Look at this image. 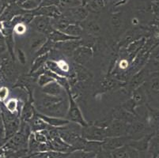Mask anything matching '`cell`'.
<instances>
[{
  "label": "cell",
  "instance_id": "6da1fadb",
  "mask_svg": "<svg viewBox=\"0 0 159 158\" xmlns=\"http://www.w3.org/2000/svg\"><path fill=\"white\" fill-rule=\"evenodd\" d=\"M33 104L37 112L40 114L65 119L69 108L68 95L55 97L41 93L38 101H34Z\"/></svg>",
  "mask_w": 159,
  "mask_h": 158
},
{
  "label": "cell",
  "instance_id": "7a4b0ae2",
  "mask_svg": "<svg viewBox=\"0 0 159 158\" xmlns=\"http://www.w3.org/2000/svg\"><path fill=\"white\" fill-rule=\"evenodd\" d=\"M66 93H67V95H68L69 108L68 111H67V114H66V118L65 119L69 120L70 123L79 124V125H80L82 127H86L89 124H88L87 121L85 120L83 115H82L81 109L79 108L77 102L75 101V98H74L73 96H72L70 89H66Z\"/></svg>",
  "mask_w": 159,
  "mask_h": 158
},
{
  "label": "cell",
  "instance_id": "3957f363",
  "mask_svg": "<svg viewBox=\"0 0 159 158\" xmlns=\"http://www.w3.org/2000/svg\"><path fill=\"white\" fill-rule=\"evenodd\" d=\"M81 135L87 141L103 142L108 138L106 127H102L95 124H89L81 128Z\"/></svg>",
  "mask_w": 159,
  "mask_h": 158
},
{
  "label": "cell",
  "instance_id": "277c9868",
  "mask_svg": "<svg viewBox=\"0 0 159 158\" xmlns=\"http://www.w3.org/2000/svg\"><path fill=\"white\" fill-rule=\"evenodd\" d=\"M130 127H131V124H128L126 122L111 118L109 124L106 127L108 138L128 135L130 131Z\"/></svg>",
  "mask_w": 159,
  "mask_h": 158
},
{
  "label": "cell",
  "instance_id": "5b68a950",
  "mask_svg": "<svg viewBox=\"0 0 159 158\" xmlns=\"http://www.w3.org/2000/svg\"><path fill=\"white\" fill-rule=\"evenodd\" d=\"M89 11L86 7L79 6L77 7L70 8L64 13H62V15L71 24H80L87 18Z\"/></svg>",
  "mask_w": 159,
  "mask_h": 158
},
{
  "label": "cell",
  "instance_id": "8992f818",
  "mask_svg": "<svg viewBox=\"0 0 159 158\" xmlns=\"http://www.w3.org/2000/svg\"><path fill=\"white\" fill-rule=\"evenodd\" d=\"M30 25L36 31L45 36L46 37H48L55 29L52 25L51 18L45 16H35Z\"/></svg>",
  "mask_w": 159,
  "mask_h": 158
},
{
  "label": "cell",
  "instance_id": "52a82bcc",
  "mask_svg": "<svg viewBox=\"0 0 159 158\" xmlns=\"http://www.w3.org/2000/svg\"><path fill=\"white\" fill-rule=\"evenodd\" d=\"M131 140H132V138L129 135L107 138L102 142V150L112 152L116 149L127 146Z\"/></svg>",
  "mask_w": 159,
  "mask_h": 158
},
{
  "label": "cell",
  "instance_id": "ba28073f",
  "mask_svg": "<svg viewBox=\"0 0 159 158\" xmlns=\"http://www.w3.org/2000/svg\"><path fill=\"white\" fill-rule=\"evenodd\" d=\"M83 45H84V40L82 38L80 40H73L56 43L55 44V47L59 49L65 56H72L75 51L77 50L79 47Z\"/></svg>",
  "mask_w": 159,
  "mask_h": 158
},
{
  "label": "cell",
  "instance_id": "9c48e42d",
  "mask_svg": "<svg viewBox=\"0 0 159 158\" xmlns=\"http://www.w3.org/2000/svg\"><path fill=\"white\" fill-rule=\"evenodd\" d=\"M148 97L159 95V71L150 73L147 81L143 84Z\"/></svg>",
  "mask_w": 159,
  "mask_h": 158
},
{
  "label": "cell",
  "instance_id": "30bf717a",
  "mask_svg": "<svg viewBox=\"0 0 159 158\" xmlns=\"http://www.w3.org/2000/svg\"><path fill=\"white\" fill-rule=\"evenodd\" d=\"M93 56V51L89 47L86 45L81 46L74 52L72 57L77 64L84 66L89 62Z\"/></svg>",
  "mask_w": 159,
  "mask_h": 158
},
{
  "label": "cell",
  "instance_id": "8fae6325",
  "mask_svg": "<svg viewBox=\"0 0 159 158\" xmlns=\"http://www.w3.org/2000/svg\"><path fill=\"white\" fill-rule=\"evenodd\" d=\"M147 108V123L153 132L159 130V109L152 108L148 104H146Z\"/></svg>",
  "mask_w": 159,
  "mask_h": 158
},
{
  "label": "cell",
  "instance_id": "7c38bea8",
  "mask_svg": "<svg viewBox=\"0 0 159 158\" xmlns=\"http://www.w3.org/2000/svg\"><path fill=\"white\" fill-rule=\"evenodd\" d=\"M155 133V132H154ZM154 133H151L145 135L144 137L141 138L139 139H136V140H131L128 142V146L130 147L133 148L134 150H137L140 153H147L148 151L149 145H150V142L151 138L153 137Z\"/></svg>",
  "mask_w": 159,
  "mask_h": 158
},
{
  "label": "cell",
  "instance_id": "4fadbf2b",
  "mask_svg": "<svg viewBox=\"0 0 159 158\" xmlns=\"http://www.w3.org/2000/svg\"><path fill=\"white\" fill-rule=\"evenodd\" d=\"M41 93L50 96H55V97H66L67 96L66 89L55 80L46 85L45 86L42 87Z\"/></svg>",
  "mask_w": 159,
  "mask_h": 158
},
{
  "label": "cell",
  "instance_id": "5bb4252c",
  "mask_svg": "<svg viewBox=\"0 0 159 158\" xmlns=\"http://www.w3.org/2000/svg\"><path fill=\"white\" fill-rule=\"evenodd\" d=\"M112 119L126 122L128 124H132L133 122L138 119V117L135 114L129 112L124 108L120 106L116 107L112 111Z\"/></svg>",
  "mask_w": 159,
  "mask_h": 158
},
{
  "label": "cell",
  "instance_id": "9a60e30c",
  "mask_svg": "<svg viewBox=\"0 0 159 158\" xmlns=\"http://www.w3.org/2000/svg\"><path fill=\"white\" fill-rule=\"evenodd\" d=\"M32 14L35 16H45L50 18H56L60 17L62 14L61 11L56 5L44 6V7H39L35 11H32Z\"/></svg>",
  "mask_w": 159,
  "mask_h": 158
},
{
  "label": "cell",
  "instance_id": "2e32d148",
  "mask_svg": "<svg viewBox=\"0 0 159 158\" xmlns=\"http://www.w3.org/2000/svg\"><path fill=\"white\" fill-rule=\"evenodd\" d=\"M150 72L148 71V70L147 68H143L139 72L135 74L134 76L131 78V81H130L129 84H128V89L131 91V93L133 90H135V89L140 87L141 85H143L147 81V78L150 75Z\"/></svg>",
  "mask_w": 159,
  "mask_h": 158
},
{
  "label": "cell",
  "instance_id": "e0dca14e",
  "mask_svg": "<svg viewBox=\"0 0 159 158\" xmlns=\"http://www.w3.org/2000/svg\"><path fill=\"white\" fill-rule=\"evenodd\" d=\"M131 93V97L130 99L135 104L136 108L141 106V105H146L147 104V100H148L149 97L143 85L135 89V90H133Z\"/></svg>",
  "mask_w": 159,
  "mask_h": 158
},
{
  "label": "cell",
  "instance_id": "ac0fdd59",
  "mask_svg": "<svg viewBox=\"0 0 159 158\" xmlns=\"http://www.w3.org/2000/svg\"><path fill=\"white\" fill-rule=\"evenodd\" d=\"M13 61L14 60L12 58L7 57V56L2 57V61H1V70H2V74L5 75L9 80H12V78H14V74H15V69H14Z\"/></svg>",
  "mask_w": 159,
  "mask_h": 158
},
{
  "label": "cell",
  "instance_id": "d6986e66",
  "mask_svg": "<svg viewBox=\"0 0 159 158\" xmlns=\"http://www.w3.org/2000/svg\"><path fill=\"white\" fill-rule=\"evenodd\" d=\"M31 101H28L25 103L23 105L21 111H20V119L21 121L29 123L32 119L36 115V110L34 104Z\"/></svg>",
  "mask_w": 159,
  "mask_h": 158
},
{
  "label": "cell",
  "instance_id": "ffe728a7",
  "mask_svg": "<svg viewBox=\"0 0 159 158\" xmlns=\"http://www.w3.org/2000/svg\"><path fill=\"white\" fill-rule=\"evenodd\" d=\"M82 28L83 29L84 32H86L88 35H90L92 37H99L102 33V29L97 21H86L81 22L80 24Z\"/></svg>",
  "mask_w": 159,
  "mask_h": 158
},
{
  "label": "cell",
  "instance_id": "44dd1931",
  "mask_svg": "<svg viewBox=\"0 0 159 158\" xmlns=\"http://www.w3.org/2000/svg\"><path fill=\"white\" fill-rule=\"evenodd\" d=\"M37 115L39 117L42 119L48 125L51 126L53 127H61L63 126H66L67 124H69L70 123L69 120H67L66 119L64 118H58V117H53V116H48V115H43V114H40V113L37 112Z\"/></svg>",
  "mask_w": 159,
  "mask_h": 158
},
{
  "label": "cell",
  "instance_id": "7402d4cb",
  "mask_svg": "<svg viewBox=\"0 0 159 158\" xmlns=\"http://www.w3.org/2000/svg\"><path fill=\"white\" fill-rule=\"evenodd\" d=\"M50 40L53 42V43H60V42H65L68 41V40H80L82 39L81 37H75L70 36V35L66 34L63 32L60 31V30L54 29L51 33V34L49 35L47 37Z\"/></svg>",
  "mask_w": 159,
  "mask_h": 158
},
{
  "label": "cell",
  "instance_id": "603a6c76",
  "mask_svg": "<svg viewBox=\"0 0 159 158\" xmlns=\"http://www.w3.org/2000/svg\"><path fill=\"white\" fill-rule=\"evenodd\" d=\"M29 124L30 126L32 132H38V131L48 130V127H50L42 119L37 115V112H36V115H34V117L29 122Z\"/></svg>",
  "mask_w": 159,
  "mask_h": 158
},
{
  "label": "cell",
  "instance_id": "cb8c5ba5",
  "mask_svg": "<svg viewBox=\"0 0 159 158\" xmlns=\"http://www.w3.org/2000/svg\"><path fill=\"white\" fill-rule=\"evenodd\" d=\"M150 158H156L159 154V130H157L151 138L147 151Z\"/></svg>",
  "mask_w": 159,
  "mask_h": 158
},
{
  "label": "cell",
  "instance_id": "d4e9b609",
  "mask_svg": "<svg viewBox=\"0 0 159 158\" xmlns=\"http://www.w3.org/2000/svg\"><path fill=\"white\" fill-rule=\"evenodd\" d=\"M49 57V53L48 54L44 55V56H38L35 59L34 62H33V65H32L31 68H30V70L29 72V74L33 75L35 72H37L40 69H41L42 67H44L45 66L47 61L48 60Z\"/></svg>",
  "mask_w": 159,
  "mask_h": 158
},
{
  "label": "cell",
  "instance_id": "484cf974",
  "mask_svg": "<svg viewBox=\"0 0 159 158\" xmlns=\"http://www.w3.org/2000/svg\"><path fill=\"white\" fill-rule=\"evenodd\" d=\"M56 5L62 12V10L67 11L70 8L82 6V3L80 0H56Z\"/></svg>",
  "mask_w": 159,
  "mask_h": 158
},
{
  "label": "cell",
  "instance_id": "4316f807",
  "mask_svg": "<svg viewBox=\"0 0 159 158\" xmlns=\"http://www.w3.org/2000/svg\"><path fill=\"white\" fill-rule=\"evenodd\" d=\"M63 32L72 37L82 38V35L84 33V30L79 24H70Z\"/></svg>",
  "mask_w": 159,
  "mask_h": 158
},
{
  "label": "cell",
  "instance_id": "83f0119b",
  "mask_svg": "<svg viewBox=\"0 0 159 158\" xmlns=\"http://www.w3.org/2000/svg\"><path fill=\"white\" fill-rule=\"evenodd\" d=\"M85 7L89 11L95 13L99 12L105 7V2L104 0H87Z\"/></svg>",
  "mask_w": 159,
  "mask_h": 158
},
{
  "label": "cell",
  "instance_id": "f1b7e54d",
  "mask_svg": "<svg viewBox=\"0 0 159 158\" xmlns=\"http://www.w3.org/2000/svg\"><path fill=\"white\" fill-rule=\"evenodd\" d=\"M47 39V37L44 35L40 37H34L30 42V51L32 52H37L41 47V46L45 43Z\"/></svg>",
  "mask_w": 159,
  "mask_h": 158
},
{
  "label": "cell",
  "instance_id": "f546056e",
  "mask_svg": "<svg viewBox=\"0 0 159 158\" xmlns=\"http://www.w3.org/2000/svg\"><path fill=\"white\" fill-rule=\"evenodd\" d=\"M55 44H56V43H53L52 40H50L49 39H47L45 43L41 46V47H40L37 52H36V58L38 57V56H44V55L49 53V52L52 50V48H55Z\"/></svg>",
  "mask_w": 159,
  "mask_h": 158
},
{
  "label": "cell",
  "instance_id": "4dcf8cb0",
  "mask_svg": "<svg viewBox=\"0 0 159 158\" xmlns=\"http://www.w3.org/2000/svg\"><path fill=\"white\" fill-rule=\"evenodd\" d=\"M112 158H131L128 152V146H123V147L116 149L113 151L110 152Z\"/></svg>",
  "mask_w": 159,
  "mask_h": 158
},
{
  "label": "cell",
  "instance_id": "1f68e13d",
  "mask_svg": "<svg viewBox=\"0 0 159 158\" xmlns=\"http://www.w3.org/2000/svg\"><path fill=\"white\" fill-rule=\"evenodd\" d=\"M18 6H19L21 8H22L23 10H25V11L32 12V11H35L37 9H38L39 7H40V4L37 0H29V1L23 2V3L20 4V5Z\"/></svg>",
  "mask_w": 159,
  "mask_h": 158
},
{
  "label": "cell",
  "instance_id": "d6a6232c",
  "mask_svg": "<svg viewBox=\"0 0 159 158\" xmlns=\"http://www.w3.org/2000/svg\"><path fill=\"white\" fill-rule=\"evenodd\" d=\"M111 25L115 31H119L122 27V18L120 13H115L111 15Z\"/></svg>",
  "mask_w": 159,
  "mask_h": 158
},
{
  "label": "cell",
  "instance_id": "836d02e7",
  "mask_svg": "<svg viewBox=\"0 0 159 158\" xmlns=\"http://www.w3.org/2000/svg\"><path fill=\"white\" fill-rule=\"evenodd\" d=\"M75 69H76V78H78L79 80H86L91 77L90 72L86 70V69H85L82 65L76 64Z\"/></svg>",
  "mask_w": 159,
  "mask_h": 158
},
{
  "label": "cell",
  "instance_id": "e575fe53",
  "mask_svg": "<svg viewBox=\"0 0 159 158\" xmlns=\"http://www.w3.org/2000/svg\"><path fill=\"white\" fill-rule=\"evenodd\" d=\"M52 81H54V79L51 76H49L48 74L44 73V72L43 74H40L38 78H37V83H38V85L40 88L45 86L46 85H48Z\"/></svg>",
  "mask_w": 159,
  "mask_h": 158
},
{
  "label": "cell",
  "instance_id": "d590c367",
  "mask_svg": "<svg viewBox=\"0 0 159 158\" xmlns=\"http://www.w3.org/2000/svg\"><path fill=\"white\" fill-rule=\"evenodd\" d=\"M5 107L11 113H20V111H18V103L17 99H10L6 103Z\"/></svg>",
  "mask_w": 159,
  "mask_h": 158
},
{
  "label": "cell",
  "instance_id": "8d00e7d4",
  "mask_svg": "<svg viewBox=\"0 0 159 158\" xmlns=\"http://www.w3.org/2000/svg\"><path fill=\"white\" fill-rule=\"evenodd\" d=\"M17 57H18V61L21 65H25L27 63V57L25 56V53L24 51L21 48H17V52H16Z\"/></svg>",
  "mask_w": 159,
  "mask_h": 158
},
{
  "label": "cell",
  "instance_id": "74e56055",
  "mask_svg": "<svg viewBox=\"0 0 159 158\" xmlns=\"http://www.w3.org/2000/svg\"><path fill=\"white\" fill-rule=\"evenodd\" d=\"M9 95V89L7 86L0 87V103L3 104Z\"/></svg>",
  "mask_w": 159,
  "mask_h": 158
},
{
  "label": "cell",
  "instance_id": "f35d334b",
  "mask_svg": "<svg viewBox=\"0 0 159 158\" xmlns=\"http://www.w3.org/2000/svg\"><path fill=\"white\" fill-rule=\"evenodd\" d=\"M14 31L19 35L24 34L25 31H26V25L23 24V23L16 25L14 27Z\"/></svg>",
  "mask_w": 159,
  "mask_h": 158
},
{
  "label": "cell",
  "instance_id": "ab89813d",
  "mask_svg": "<svg viewBox=\"0 0 159 158\" xmlns=\"http://www.w3.org/2000/svg\"><path fill=\"white\" fill-rule=\"evenodd\" d=\"M6 46H7V43H6L5 37H4L3 34L0 32V53L5 52L7 49Z\"/></svg>",
  "mask_w": 159,
  "mask_h": 158
},
{
  "label": "cell",
  "instance_id": "60d3db41",
  "mask_svg": "<svg viewBox=\"0 0 159 158\" xmlns=\"http://www.w3.org/2000/svg\"><path fill=\"white\" fill-rule=\"evenodd\" d=\"M0 134L4 136V126H3V120H2V111L0 108Z\"/></svg>",
  "mask_w": 159,
  "mask_h": 158
},
{
  "label": "cell",
  "instance_id": "b9f144b4",
  "mask_svg": "<svg viewBox=\"0 0 159 158\" xmlns=\"http://www.w3.org/2000/svg\"><path fill=\"white\" fill-rule=\"evenodd\" d=\"M5 139H4V136L2 134H0V146H2L5 144Z\"/></svg>",
  "mask_w": 159,
  "mask_h": 158
},
{
  "label": "cell",
  "instance_id": "7bdbcfd3",
  "mask_svg": "<svg viewBox=\"0 0 159 158\" xmlns=\"http://www.w3.org/2000/svg\"><path fill=\"white\" fill-rule=\"evenodd\" d=\"M26 1H29V0H16V3L18 4V5H20V4L26 2Z\"/></svg>",
  "mask_w": 159,
  "mask_h": 158
},
{
  "label": "cell",
  "instance_id": "ee69618b",
  "mask_svg": "<svg viewBox=\"0 0 159 158\" xmlns=\"http://www.w3.org/2000/svg\"><path fill=\"white\" fill-rule=\"evenodd\" d=\"M126 2H127V0H122V1L119 2L117 4H116L115 6H119V5H121V4H124Z\"/></svg>",
  "mask_w": 159,
  "mask_h": 158
},
{
  "label": "cell",
  "instance_id": "f6af8a7d",
  "mask_svg": "<svg viewBox=\"0 0 159 158\" xmlns=\"http://www.w3.org/2000/svg\"><path fill=\"white\" fill-rule=\"evenodd\" d=\"M156 158H159V154L157 155V157H156Z\"/></svg>",
  "mask_w": 159,
  "mask_h": 158
},
{
  "label": "cell",
  "instance_id": "bcb514c9",
  "mask_svg": "<svg viewBox=\"0 0 159 158\" xmlns=\"http://www.w3.org/2000/svg\"><path fill=\"white\" fill-rule=\"evenodd\" d=\"M0 78H1V74H0Z\"/></svg>",
  "mask_w": 159,
  "mask_h": 158
}]
</instances>
